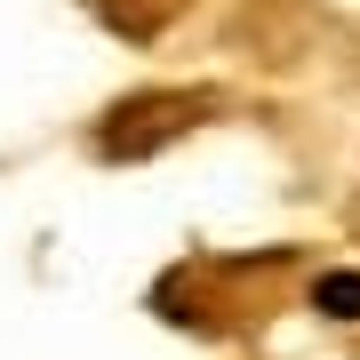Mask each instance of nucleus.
I'll list each match as a JSON object with an SVG mask.
<instances>
[{
    "label": "nucleus",
    "mask_w": 360,
    "mask_h": 360,
    "mask_svg": "<svg viewBox=\"0 0 360 360\" xmlns=\"http://www.w3.org/2000/svg\"><path fill=\"white\" fill-rule=\"evenodd\" d=\"M200 112H208V96H136V104H120V112L104 120L96 144H104L112 160H129V153H153V144L200 129Z\"/></svg>",
    "instance_id": "obj_1"
},
{
    "label": "nucleus",
    "mask_w": 360,
    "mask_h": 360,
    "mask_svg": "<svg viewBox=\"0 0 360 360\" xmlns=\"http://www.w3.org/2000/svg\"><path fill=\"white\" fill-rule=\"evenodd\" d=\"M312 312H321V321H360V272H328V281L312 288Z\"/></svg>",
    "instance_id": "obj_2"
}]
</instances>
